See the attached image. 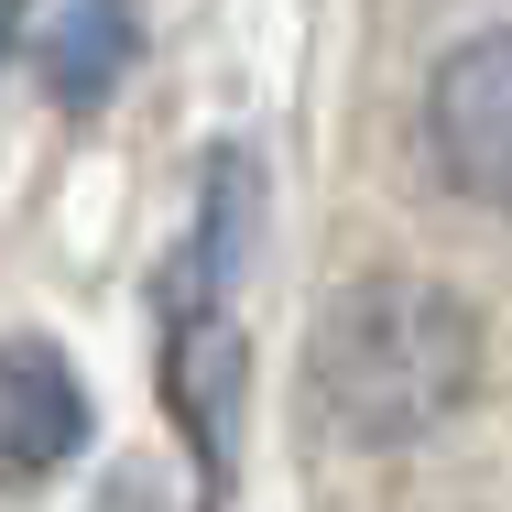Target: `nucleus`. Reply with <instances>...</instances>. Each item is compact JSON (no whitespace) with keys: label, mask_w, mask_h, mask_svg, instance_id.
<instances>
[{"label":"nucleus","mask_w":512,"mask_h":512,"mask_svg":"<svg viewBox=\"0 0 512 512\" xmlns=\"http://www.w3.org/2000/svg\"><path fill=\"white\" fill-rule=\"evenodd\" d=\"M480 382V316L425 273H371L306 338V393L349 447H414Z\"/></svg>","instance_id":"1"},{"label":"nucleus","mask_w":512,"mask_h":512,"mask_svg":"<svg viewBox=\"0 0 512 512\" xmlns=\"http://www.w3.org/2000/svg\"><path fill=\"white\" fill-rule=\"evenodd\" d=\"M425 153L469 207H512V22L469 33L425 88Z\"/></svg>","instance_id":"2"},{"label":"nucleus","mask_w":512,"mask_h":512,"mask_svg":"<svg viewBox=\"0 0 512 512\" xmlns=\"http://www.w3.org/2000/svg\"><path fill=\"white\" fill-rule=\"evenodd\" d=\"M88 447V393L66 371V349L11 338L0 349V480H44Z\"/></svg>","instance_id":"3"},{"label":"nucleus","mask_w":512,"mask_h":512,"mask_svg":"<svg viewBox=\"0 0 512 512\" xmlns=\"http://www.w3.org/2000/svg\"><path fill=\"white\" fill-rule=\"evenodd\" d=\"M131 66H142V11H131V0H66V11H55V33H44V88L66 109H99Z\"/></svg>","instance_id":"4"},{"label":"nucleus","mask_w":512,"mask_h":512,"mask_svg":"<svg viewBox=\"0 0 512 512\" xmlns=\"http://www.w3.org/2000/svg\"><path fill=\"white\" fill-rule=\"evenodd\" d=\"M175 414L197 436L207 480H229V414H240V338L218 306H186V338H175Z\"/></svg>","instance_id":"5"},{"label":"nucleus","mask_w":512,"mask_h":512,"mask_svg":"<svg viewBox=\"0 0 512 512\" xmlns=\"http://www.w3.org/2000/svg\"><path fill=\"white\" fill-rule=\"evenodd\" d=\"M11 33H22V0H0V66H11Z\"/></svg>","instance_id":"6"}]
</instances>
